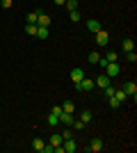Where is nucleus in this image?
Listing matches in <instances>:
<instances>
[{"label":"nucleus","instance_id":"nucleus-5","mask_svg":"<svg viewBox=\"0 0 137 153\" xmlns=\"http://www.w3.org/2000/svg\"><path fill=\"white\" fill-rule=\"evenodd\" d=\"M110 80H112V78H107V76L103 73V76H98L96 80H94V87H101V89H105V87L110 85Z\"/></svg>","mask_w":137,"mask_h":153},{"label":"nucleus","instance_id":"nucleus-34","mask_svg":"<svg viewBox=\"0 0 137 153\" xmlns=\"http://www.w3.org/2000/svg\"><path fill=\"white\" fill-rule=\"evenodd\" d=\"M53 2H55V5H57V7H62V5H64V2H66V0H53Z\"/></svg>","mask_w":137,"mask_h":153},{"label":"nucleus","instance_id":"nucleus-30","mask_svg":"<svg viewBox=\"0 0 137 153\" xmlns=\"http://www.w3.org/2000/svg\"><path fill=\"white\" fill-rule=\"evenodd\" d=\"M73 133H76L73 128H71V130H64V133H62V137H64V140H69V137H73Z\"/></svg>","mask_w":137,"mask_h":153},{"label":"nucleus","instance_id":"nucleus-9","mask_svg":"<svg viewBox=\"0 0 137 153\" xmlns=\"http://www.w3.org/2000/svg\"><path fill=\"white\" fill-rule=\"evenodd\" d=\"M73 119H76V117H73L71 112H62V114H59V123H64V126H71Z\"/></svg>","mask_w":137,"mask_h":153},{"label":"nucleus","instance_id":"nucleus-32","mask_svg":"<svg viewBox=\"0 0 137 153\" xmlns=\"http://www.w3.org/2000/svg\"><path fill=\"white\" fill-rule=\"evenodd\" d=\"M98 66H101V69H105V66H107V59L101 57V59H98Z\"/></svg>","mask_w":137,"mask_h":153},{"label":"nucleus","instance_id":"nucleus-25","mask_svg":"<svg viewBox=\"0 0 137 153\" xmlns=\"http://www.w3.org/2000/svg\"><path fill=\"white\" fill-rule=\"evenodd\" d=\"M71 128H73V130H82V128H85V123L80 121V119H73V123H71Z\"/></svg>","mask_w":137,"mask_h":153},{"label":"nucleus","instance_id":"nucleus-4","mask_svg":"<svg viewBox=\"0 0 137 153\" xmlns=\"http://www.w3.org/2000/svg\"><path fill=\"white\" fill-rule=\"evenodd\" d=\"M76 151H78V144H76V140H73V137L64 140V153H76Z\"/></svg>","mask_w":137,"mask_h":153},{"label":"nucleus","instance_id":"nucleus-10","mask_svg":"<svg viewBox=\"0 0 137 153\" xmlns=\"http://www.w3.org/2000/svg\"><path fill=\"white\" fill-rule=\"evenodd\" d=\"M37 37L39 39H48L50 37V30H48L46 25H37Z\"/></svg>","mask_w":137,"mask_h":153},{"label":"nucleus","instance_id":"nucleus-7","mask_svg":"<svg viewBox=\"0 0 137 153\" xmlns=\"http://www.w3.org/2000/svg\"><path fill=\"white\" fill-rule=\"evenodd\" d=\"M87 30L94 32V34H96L98 30H103V27H101V21H98V19H89V21H87Z\"/></svg>","mask_w":137,"mask_h":153},{"label":"nucleus","instance_id":"nucleus-19","mask_svg":"<svg viewBox=\"0 0 137 153\" xmlns=\"http://www.w3.org/2000/svg\"><path fill=\"white\" fill-rule=\"evenodd\" d=\"M98 59H101V55H98L96 51H94V53H89V55H87V62H89V64H94V66H96V64H98Z\"/></svg>","mask_w":137,"mask_h":153},{"label":"nucleus","instance_id":"nucleus-22","mask_svg":"<svg viewBox=\"0 0 137 153\" xmlns=\"http://www.w3.org/2000/svg\"><path fill=\"white\" fill-rule=\"evenodd\" d=\"M25 32H27V34H34V37H37V23H27V25H25Z\"/></svg>","mask_w":137,"mask_h":153},{"label":"nucleus","instance_id":"nucleus-17","mask_svg":"<svg viewBox=\"0 0 137 153\" xmlns=\"http://www.w3.org/2000/svg\"><path fill=\"white\" fill-rule=\"evenodd\" d=\"M91 117H94V114H91L89 110H82V112H80V121H82V123H89Z\"/></svg>","mask_w":137,"mask_h":153},{"label":"nucleus","instance_id":"nucleus-13","mask_svg":"<svg viewBox=\"0 0 137 153\" xmlns=\"http://www.w3.org/2000/svg\"><path fill=\"white\" fill-rule=\"evenodd\" d=\"M62 112H71V114H76V103H73V101H64V103H62Z\"/></svg>","mask_w":137,"mask_h":153},{"label":"nucleus","instance_id":"nucleus-29","mask_svg":"<svg viewBox=\"0 0 137 153\" xmlns=\"http://www.w3.org/2000/svg\"><path fill=\"white\" fill-rule=\"evenodd\" d=\"M12 2H14V0H0V5H2V9H9V7H12Z\"/></svg>","mask_w":137,"mask_h":153},{"label":"nucleus","instance_id":"nucleus-31","mask_svg":"<svg viewBox=\"0 0 137 153\" xmlns=\"http://www.w3.org/2000/svg\"><path fill=\"white\" fill-rule=\"evenodd\" d=\"M50 112H53V114H62V108H59V105H55V108H50Z\"/></svg>","mask_w":137,"mask_h":153},{"label":"nucleus","instance_id":"nucleus-6","mask_svg":"<svg viewBox=\"0 0 137 153\" xmlns=\"http://www.w3.org/2000/svg\"><path fill=\"white\" fill-rule=\"evenodd\" d=\"M89 151H91V153L103 151V140H101V137H94V140H91V144H89Z\"/></svg>","mask_w":137,"mask_h":153},{"label":"nucleus","instance_id":"nucleus-21","mask_svg":"<svg viewBox=\"0 0 137 153\" xmlns=\"http://www.w3.org/2000/svg\"><path fill=\"white\" fill-rule=\"evenodd\" d=\"M69 21H73V23H78V21H80V12H78V9L69 12Z\"/></svg>","mask_w":137,"mask_h":153},{"label":"nucleus","instance_id":"nucleus-18","mask_svg":"<svg viewBox=\"0 0 137 153\" xmlns=\"http://www.w3.org/2000/svg\"><path fill=\"white\" fill-rule=\"evenodd\" d=\"M114 98H117V101L124 105V101L128 98V96H126V91H124V89H114Z\"/></svg>","mask_w":137,"mask_h":153},{"label":"nucleus","instance_id":"nucleus-24","mask_svg":"<svg viewBox=\"0 0 137 153\" xmlns=\"http://www.w3.org/2000/svg\"><path fill=\"white\" fill-rule=\"evenodd\" d=\"M37 16H39V12H30L25 16V21H27V23H37Z\"/></svg>","mask_w":137,"mask_h":153},{"label":"nucleus","instance_id":"nucleus-33","mask_svg":"<svg viewBox=\"0 0 137 153\" xmlns=\"http://www.w3.org/2000/svg\"><path fill=\"white\" fill-rule=\"evenodd\" d=\"M44 153H53V144H48V146L44 144Z\"/></svg>","mask_w":137,"mask_h":153},{"label":"nucleus","instance_id":"nucleus-20","mask_svg":"<svg viewBox=\"0 0 137 153\" xmlns=\"http://www.w3.org/2000/svg\"><path fill=\"white\" fill-rule=\"evenodd\" d=\"M105 59H107V62H117L119 55H117L114 51H107V53H105Z\"/></svg>","mask_w":137,"mask_h":153},{"label":"nucleus","instance_id":"nucleus-11","mask_svg":"<svg viewBox=\"0 0 137 153\" xmlns=\"http://www.w3.org/2000/svg\"><path fill=\"white\" fill-rule=\"evenodd\" d=\"M121 48H124V53H130V51H135V39H124Z\"/></svg>","mask_w":137,"mask_h":153},{"label":"nucleus","instance_id":"nucleus-2","mask_svg":"<svg viewBox=\"0 0 137 153\" xmlns=\"http://www.w3.org/2000/svg\"><path fill=\"white\" fill-rule=\"evenodd\" d=\"M124 91H126V96H133V101H135V96H137V85H135V80H128V82L124 85Z\"/></svg>","mask_w":137,"mask_h":153},{"label":"nucleus","instance_id":"nucleus-1","mask_svg":"<svg viewBox=\"0 0 137 153\" xmlns=\"http://www.w3.org/2000/svg\"><path fill=\"white\" fill-rule=\"evenodd\" d=\"M119 73H121V66H119L117 62H107V66H105V76H107V78H117Z\"/></svg>","mask_w":137,"mask_h":153},{"label":"nucleus","instance_id":"nucleus-14","mask_svg":"<svg viewBox=\"0 0 137 153\" xmlns=\"http://www.w3.org/2000/svg\"><path fill=\"white\" fill-rule=\"evenodd\" d=\"M50 144H53V149L55 146H62V144H64V137H62V135H50Z\"/></svg>","mask_w":137,"mask_h":153},{"label":"nucleus","instance_id":"nucleus-16","mask_svg":"<svg viewBox=\"0 0 137 153\" xmlns=\"http://www.w3.org/2000/svg\"><path fill=\"white\" fill-rule=\"evenodd\" d=\"M32 149L39 151V153H44V140H41V137H34L32 140Z\"/></svg>","mask_w":137,"mask_h":153},{"label":"nucleus","instance_id":"nucleus-28","mask_svg":"<svg viewBox=\"0 0 137 153\" xmlns=\"http://www.w3.org/2000/svg\"><path fill=\"white\" fill-rule=\"evenodd\" d=\"M103 94L107 96V98H110V96H114V87H112V85H107V87L103 89Z\"/></svg>","mask_w":137,"mask_h":153},{"label":"nucleus","instance_id":"nucleus-26","mask_svg":"<svg viewBox=\"0 0 137 153\" xmlns=\"http://www.w3.org/2000/svg\"><path fill=\"white\" fill-rule=\"evenodd\" d=\"M126 59H128V62H130V64H135V62H137V55H135V51L126 53Z\"/></svg>","mask_w":137,"mask_h":153},{"label":"nucleus","instance_id":"nucleus-12","mask_svg":"<svg viewBox=\"0 0 137 153\" xmlns=\"http://www.w3.org/2000/svg\"><path fill=\"white\" fill-rule=\"evenodd\" d=\"M82 78H85V71H82V69H73L71 71V80H73V82H80Z\"/></svg>","mask_w":137,"mask_h":153},{"label":"nucleus","instance_id":"nucleus-23","mask_svg":"<svg viewBox=\"0 0 137 153\" xmlns=\"http://www.w3.org/2000/svg\"><path fill=\"white\" fill-rule=\"evenodd\" d=\"M64 5H66V9H69V12H73V9H78V0H66Z\"/></svg>","mask_w":137,"mask_h":153},{"label":"nucleus","instance_id":"nucleus-3","mask_svg":"<svg viewBox=\"0 0 137 153\" xmlns=\"http://www.w3.org/2000/svg\"><path fill=\"white\" fill-rule=\"evenodd\" d=\"M107 41H110V34H107L105 30H98L96 32V44L98 46H107Z\"/></svg>","mask_w":137,"mask_h":153},{"label":"nucleus","instance_id":"nucleus-15","mask_svg":"<svg viewBox=\"0 0 137 153\" xmlns=\"http://www.w3.org/2000/svg\"><path fill=\"white\" fill-rule=\"evenodd\" d=\"M46 121H48V126L57 128V126H59V117H57V114H53V112H50V114L46 117Z\"/></svg>","mask_w":137,"mask_h":153},{"label":"nucleus","instance_id":"nucleus-27","mask_svg":"<svg viewBox=\"0 0 137 153\" xmlns=\"http://www.w3.org/2000/svg\"><path fill=\"white\" fill-rule=\"evenodd\" d=\"M110 108H112V110H117V108H121V103H119L117 98H114V96H110Z\"/></svg>","mask_w":137,"mask_h":153},{"label":"nucleus","instance_id":"nucleus-8","mask_svg":"<svg viewBox=\"0 0 137 153\" xmlns=\"http://www.w3.org/2000/svg\"><path fill=\"white\" fill-rule=\"evenodd\" d=\"M37 25H46V27H50V16L44 12H39V16H37Z\"/></svg>","mask_w":137,"mask_h":153}]
</instances>
